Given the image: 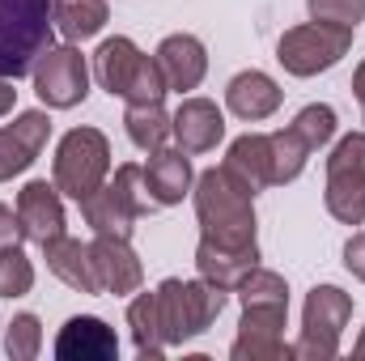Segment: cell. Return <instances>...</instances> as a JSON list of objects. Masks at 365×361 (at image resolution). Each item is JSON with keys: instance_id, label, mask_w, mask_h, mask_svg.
Returning a JSON list of instances; mask_svg holds the SVG:
<instances>
[{"instance_id": "6da1fadb", "label": "cell", "mask_w": 365, "mask_h": 361, "mask_svg": "<svg viewBox=\"0 0 365 361\" xmlns=\"http://www.w3.org/2000/svg\"><path fill=\"white\" fill-rule=\"evenodd\" d=\"M191 204L204 238L217 243H259L255 238V187L242 183L225 162L200 171L191 183Z\"/></svg>"}, {"instance_id": "7a4b0ae2", "label": "cell", "mask_w": 365, "mask_h": 361, "mask_svg": "<svg viewBox=\"0 0 365 361\" xmlns=\"http://www.w3.org/2000/svg\"><path fill=\"white\" fill-rule=\"evenodd\" d=\"M47 47H56V0H0V77H30Z\"/></svg>"}, {"instance_id": "3957f363", "label": "cell", "mask_w": 365, "mask_h": 361, "mask_svg": "<svg viewBox=\"0 0 365 361\" xmlns=\"http://www.w3.org/2000/svg\"><path fill=\"white\" fill-rule=\"evenodd\" d=\"M93 81L110 98H123V102H162L170 93L158 60L145 56L128 34H115V39L98 43V51H93Z\"/></svg>"}, {"instance_id": "277c9868", "label": "cell", "mask_w": 365, "mask_h": 361, "mask_svg": "<svg viewBox=\"0 0 365 361\" xmlns=\"http://www.w3.org/2000/svg\"><path fill=\"white\" fill-rule=\"evenodd\" d=\"M158 310H162V332H166V345L182 349L187 340L204 336L217 315L225 310V289H217L212 280L195 276V280H182V276H166L158 289Z\"/></svg>"}, {"instance_id": "5b68a950", "label": "cell", "mask_w": 365, "mask_h": 361, "mask_svg": "<svg viewBox=\"0 0 365 361\" xmlns=\"http://www.w3.org/2000/svg\"><path fill=\"white\" fill-rule=\"evenodd\" d=\"M106 179H110V141H106V132L86 128V123L68 128L56 145V158H51V183L60 187V195L81 204Z\"/></svg>"}, {"instance_id": "8992f818", "label": "cell", "mask_w": 365, "mask_h": 361, "mask_svg": "<svg viewBox=\"0 0 365 361\" xmlns=\"http://www.w3.org/2000/svg\"><path fill=\"white\" fill-rule=\"evenodd\" d=\"M349 319H353V293H344L340 285H314L302 306V336L293 345V357L331 361L340 353Z\"/></svg>"}, {"instance_id": "52a82bcc", "label": "cell", "mask_w": 365, "mask_h": 361, "mask_svg": "<svg viewBox=\"0 0 365 361\" xmlns=\"http://www.w3.org/2000/svg\"><path fill=\"white\" fill-rule=\"evenodd\" d=\"M353 34L357 30H344V26H327V21H302V26H289L276 43V60L289 77H319V73H331L349 47H353Z\"/></svg>"}, {"instance_id": "ba28073f", "label": "cell", "mask_w": 365, "mask_h": 361, "mask_svg": "<svg viewBox=\"0 0 365 361\" xmlns=\"http://www.w3.org/2000/svg\"><path fill=\"white\" fill-rule=\"evenodd\" d=\"M30 81H34V93L47 111H73L90 98L93 68L77 43H56L34 60Z\"/></svg>"}, {"instance_id": "9c48e42d", "label": "cell", "mask_w": 365, "mask_h": 361, "mask_svg": "<svg viewBox=\"0 0 365 361\" xmlns=\"http://www.w3.org/2000/svg\"><path fill=\"white\" fill-rule=\"evenodd\" d=\"M284 327H289V306H242L230 357L234 361H293V345L284 340Z\"/></svg>"}, {"instance_id": "30bf717a", "label": "cell", "mask_w": 365, "mask_h": 361, "mask_svg": "<svg viewBox=\"0 0 365 361\" xmlns=\"http://www.w3.org/2000/svg\"><path fill=\"white\" fill-rule=\"evenodd\" d=\"M47 141H51V111L47 106L13 115V123L0 128V183L26 175L38 162V153L47 149Z\"/></svg>"}, {"instance_id": "8fae6325", "label": "cell", "mask_w": 365, "mask_h": 361, "mask_svg": "<svg viewBox=\"0 0 365 361\" xmlns=\"http://www.w3.org/2000/svg\"><path fill=\"white\" fill-rule=\"evenodd\" d=\"M17 221H21V234H26V243H47V238H56V234H64V225H68V217H64V195H60V187L47 179H30L21 191H17Z\"/></svg>"}, {"instance_id": "7c38bea8", "label": "cell", "mask_w": 365, "mask_h": 361, "mask_svg": "<svg viewBox=\"0 0 365 361\" xmlns=\"http://www.w3.org/2000/svg\"><path fill=\"white\" fill-rule=\"evenodd\" d=\"M93 251V268L102 280V293L110 298H128L145 285V264L140 255L132 251V238H119V234H93L90 243Z\"/></svg>"}, {"instance_id": "4fadbf2b", "label": "cell", "mask_w": 365, "mask_h": 361, "mask_svg": "<svg viewBox=\"0 0 365 361\" xmlns=\"http://www.w3.org/2000/svg\"><path fill=\"white\" fill-rule=\"evenodd\" d=\"M153 60H158V68H162L170 93L200 90V81L208 77V47H204L195 34H187V30L166 34V39L158 43V51H153Z\"/></svg>"}, {"instance_id": "5bb4252c", "label": "cell", "mask_w": 365, "mask_h": 361, "mask_svg": "<svg viewBox=\"0 0 365 361\" xmlns=\"http://www.w3.org/2000/svg\"><path fill=\"white\" fill-rule=\"evenodd\" d=\"M175 123V141H179L182 153H212L221 141H225V115L212 98H200V93H187L179 102V111L170 115Z\"/></svg>"}, {"instance_id": "9a60e30c", "label": "cell", "mask_w": 365, "mask_h": 361, "mask_svg": "<svg viewBox=\"0 0 365 361\" xmlns=\"http://www.w3.org/2000/svg\"><path fill=\"white\" fill-rule=\"evenodd\" d=\"M51 353L60 361H115L119 357V336L106 319L98 315H73L60 332Z\"/></svg>"}, {"instance_id": "2e32d148", "label": "cell", "mask_w": 365, "mask_h": 361, "mask_svg": "<svg viewBox=\"0 0 365 361\" xmlns=\"http://www.w3.org/2000/svg\"><path fill=\"white\" fill-rule=\"evenodd\" d=\"M255 264H259V243H217L204 234L195 243V272L225 293H234Z\"/></svg>"}, {"instance_id": "e0dca14e", "label": "cell", "mask_w": 365, "mask_h": 361, "mask_svg": "<svg viewBox=\"0 0 365 361\" xmlns=\"http://www.w3.org/2000/svg\"><path fill=\"white\" fill-rule=\"evenodd\" d=\"M43 260H47V272H51L60 285H68L73 293H90V298L102 293V280H98V268H93L90 243L73 238L68 230L43 243Z\"/></svg>"}, {"instance_id": "ac0fdd59", "label": "cell", "mask_w": 365, "mask_h": 361, "mask_svg": "<svg viewBox=\"0 0 365 361\" xmlns=\"http://www.w3.org/2000/svg\"><path fill=\"white\" fill-rule=\"evenodd\" d=\"M280 102H284V90L276 86V77H268L264 68H242V73H234L230 86H225V106H230V115L242 119V123H264V119H272L276 111H280Z\"/></svg>"}, {"instance_id": "d6986e66", "label": "cell", "mask_w": 365, "mask_h": 361, "mask_svg": "<svg viewBox=\"0 0 365 361\" xmlns=\"http://www.w3.org/2000/svg\"><path fill=\"white\" fill-rule=\"evenodd\" d=\"M140 171H145V187L158 208H175L191 195L195 171H191V153H182V149H153Z\"/></svg>"}, {"instance_id": "ffe728a7", "label": "cell", "mask_w": 365, "mask_h": 361, "mask_svg": "<svg viewBox=\"0 0 365 361\" xmlns=\"http://www.w3.org/2000/svg\"><path fill=\"white\" fill-rule=\"evenodd\" d=\"M81 217H86V225H90L93 234H119V238H132V230L140 221V213L132 208V200L110 179L102 183L90 200H81Z\"/></svg>"}, {"instance_id": "44dd1931", "label": "cell", "mask_w": 365, "mask_h": 361, "mask_svg": "<svg viewBox=\"0 0 365 361\" xmlns=\"http://www.w3.org/2000/svg\"><path fill=\"white\" fill-rule=\"evenodd\" d=\"M225 166L242 183H251L255 191L272 187V145H268V132H242V136H234L230 149H225Z\"/></svg>"}, {"instance_id": "7402d4cb", "label": "cell", "mask_w": 365, "mask_h": 361, "mask_svg": "<svg viewBox=\"0 0 365 361\" xmlns=\"http://www.w3.org/2000/svg\"><path fill=\"white\" fill-rule=\"evenodd\" d=\"M123 132L140 153H153V149H166V141L175 136V123H170V111L162 102H128Z\"/></svg>"}, {"instance_id": "603a6c76", "label": "cell", "mask_w": 365, "mask_h": 361, "mask_svg": "<svg viewBox=\"0 0 365 361\" xmlns=\"http://www.w3.org/2000/svg\"><path fill=\"white\" fill-rule=\"evenodd\" d=\"M128 327H132V345L140 357H166L170 345H166V332H162V310H158V293L153 289H136V298L128 302Z\"/></svg>"}, {"instance_id": "cb8c5ba5", "label": "cell", "mask_w": 365, "mask_h": 361, "mask_svg": "<svg viewBox=\"0 0 365 361\" xmlns=\"http://www.w3.org/2000/svg\"><path fill=\"white\" fill-rule=\"evenodd\" d=\"M323 204L340 225H365V171H327Z\"/></svg>"}, {"instance_id": "d4e9b609", "label": "cell", "mask_w": 365, "mask_h": 361, "mask_svg": "<svg viewBox=\"0 0 365 361\" xmlns=\"http://www.w3.org/2000/svg\"><path fill=\"white\" fill-rule=\"evenodd\" d=\"M106 21H110L106 0H56V30L64 34V43H86L102 34Z\"/></svg>"}, {"instance_id": "484cf974", "label": "cell", "mask_w": 365, "mask_h": 361, "mask_svg": "<svg viewBox=\"0 0 365 361\" xmlns=\"http://www.w3.org/2000/svg\"><path fill=\"white\" fill-rule=\"evenodd\" d=\"M268 145H272V187L302 179V171L310 162V149L302 145V136L293 128H276V132H268Z\"/></svg>"}, {"instance_id": "4316f807", "label": "cell", "mask_w": 365, "mask_h": 361, "mask_svg": "<svg viewBox=\"0 0 365 361\" xmlns=\"http://www.w3.org/2000/svg\"><path fill=\"white\" fill-rule=\"evenodd\" d=\"M289 128L302 136V145H306L310 153H319V149H327V145L336 141L340 119H336V111H331L327 102H310V106H302V111L293 115V123H289Z\"/></svg>"}, {"instance_id": "83f0119b", "label": "cell", "mask_w": 365, "mask_h": 361, "mask_svg": "<svg viewBox=\"0 0 365 361\" xmlns=\"http://www.w3.org/2000/svg\"><path fill=\"white\" fill-rule=\"evenodd\" d=\"M0 349H4L9 361H34L38 357V353H43V323H38V315H30V310L13 315V319L4 323Z\"/></svg>"}, {"instance_id": "f1b7e54d", "label": "cell", "mask_w": 365, "mask_h": 361, "mask_svg": "<svg viewBox=\"0 0 365 361\" xmlns=\"http://www.w3.org/2000/svg\"><path fill=\"white\" fill-rule=\"evenodd\" d=\"M238 293V302L242 306H289V285H284V276L272 268H255L242 276V285L234 289Z\"/></svg>"}, {"instance_id": "f546056e", "label": "cell", "mask_w": 365, "mask_h": 361, "mask_svg": "<svg viewBox=\"0 0 365 361\" xmlns=\"http://www.w3.org/2000/svg\"><path fill=\"white\" fill-rule=\"evenodd\" d=\"M34 289V260L21 247H4L0 251V298H26Z\"/></svg>"}, {"instance_id": "4dcf8cb0", "label": "cell", "mask_w": 365, "mask_h": 361, "mask_svg": "<svg viewBox=\"0 0 365 361\" xmlns=\"http://www.w3.org/2000/svg\"><path fill=\"white\" fill-rule=\"evenodd\" d=\"M306 13H310V21L357 30L365 21V0H306Z\"/></svg>"}, {"instance_id": "1f68e13d", "label": "cell", "mask_w": 365, "mask_h": 361, "mask_svg": "<svg viewBox=\"0 0 365 361\" xmlns=\"http://www.w3.org/2000/svg\"><path fill=\"white\" fill-rule=\"evenodd\" d=\"M110 183L132 200V208L140 213V217H149L158 204H153V195H149V187H145V171L136 166V162H123V166H115V175H110Z\"/></svg>"}, {"instance_id": "d6a6232c", "label": "cell", "mask_w": 365, "mask_h": 361, "mask_svg": "<svg viewBox=\"0 0 365 361\" xmlns=\"http://www.w3.org/2000/svg\"><path fill=\"white\" fill-rule=\"evenodd\" d=\"M327 171H365V132H344L331 145Z\"/></svg>"}, {"instance_id": "836d02e7", "label": "cell", "mask_w": 365, "mask_h": 361, "mask_svg": "<svg viewBox=\"0 0 365 361\" xmlns=\"http://www.w3.org/2000/svg\"><path fill=\"white\" fill-rule=\"evenodd\" d=\"M26 243V234H21V221H17V208H9V204H0V251L4 247H21Z\"/></svg>"}, {"instance_id": "e575fe53", "label": "cell", "mask_w": 365, "mask_h": 361, "mask_svg": "<svg viewBox=\"0 0 365 361\" xmlns=\"http://www.w3.org/2000/svg\"><path fill=\"white\" fill-rule=\"evenodd\" d=\"M344 268L365 285V230H357V234L344 243Z\"/></svg>"}, {"instance_id": "d590c367", "label": "cell", "mask_w": 365, "mask_h": 361, "mask_svg": "<svg viewBox=\"0 0 365 361\" xmlns=\"http://www.w3.org/2000/svg\"><path fill=\"white\" fill-rule=\"evenodd\" d=\"M13 106H17V81L0 77V119H4V115H13Z\"/></svg>"}, {"instance_id": "8d00e7d4", "label": "cell", "mask_w": 365, "mask_h": 361, "mask_svg": "<svg viewBox=\"0 0 365 361\" xmlns=\"http://www.w3.org/2000/svg\"><path fill=\"white\" fill-rule=\"evenodd\" d=\"M353 98L361 102V111H365V60L357 64V73H353Z\"/></svg>"}, {"instance_id": "74e56055", "label": "cell", "mask_w": 365, "mask_h": 361, "mask_svg": "<svg viewBox=\"0 0 365 361\" xmlns=\"http://www.w3.org/2000/svg\"><path fill=\"white\" fill-rule=\"evenodd\" d=\"M353 357L365 361V327H361V336H357V345H353Z\"/></svg>"}, {"instance_id": "f35d334b", "label": "cell", "mask_w": 365, "mask_h": 361, "mask_svg": "<svg viewBox=\"0 0 365 361\" xmlns=\"http://www.w3.org/2000/svg\"><path fill=\"white\" fill-rule=\"evenodd\" d=\"M0 336H4V323H0Z\"/></svg>"}]
</instances>
